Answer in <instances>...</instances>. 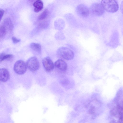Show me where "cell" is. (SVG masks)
Masks as SVG:
<instances>
[{
    "mask_svg": "<svg viewBox=\"0 0 123 123\" xmlns=\"http://www.w3.org/2000/svg\"><path fill=\"white\" fill-rule=\"evenodd\" d=\"M101 4L104 10L110 12H115L118 9V4L115 0H102Z\"/></svg>",
    "mask_w": 123,
    "mask_h": 123,
    "instance_id": "obj_1",
    "label": "cell"
},
{
    "mask_svg": "<svg viewBox=\"0 0 123 123\" xmlns=\"http://www.w3.org/2000/svg\"><path fill=\"white\" fill-rule=\"evenodd\" d=\"M58 54L60 57L67 60H71L74 57L73 52L69 49L65 47H60L57 51Z\"/></svg>",
    "mask_w": 123,
    "mask_h": 123,
    "instance_id": "obj_2",
    "label": "cell"
},
{
    "mask_svg": "<svg viewBox=\"0 0 123 123\" xmlns=\"http://www.w3.org/2000/svg\"><path fill=\"white\" fill-rule=\"evenodd\" d=\"M27 67L26 63L23 61L19 60L17 61L14 66V70L17 74L22 75L25 74L26 71Z\"/></svg>",
    "mask_w": 123,
    "mask_h": 123,
    "instance_id": "obj_3",
    "label": "cell"
},
{
    "mask_svg": "<svg viewBox=\"0 0 123 123\" xmlns=\"http://www.w3.org/2000/svg\"><path fill=\"white\" fill-rule=\"evenodd\" d=\"M26 64L28 69L32 72L37 70L39 68L40 66L37 58L35 56L29 58L27 61Z\"/></svg>",
    "mask_w": 123,
    "mask_h": 123,
    "instance_id": "obj_4",
    "label": "cell"
},
{
    "mask_svg": "<svg viewBox=\"0 0 123 123\" xmlns=\"http://www.w3.org/2000/svg\"><path fill=\"white\" fill-rule=\"evenodd\" d=\"M90 10L93 14L97 16L101 15L103 14L104 11L101 4L98 3L93 4L91 6Z\"/></svg>",
    "mask_w": 123,
    "mask_h": 123,
    "instance_id": "obj_5",
    "label": "cell"
},
{
    "mask_svg": "<svg viewBox=\"0 0 123 123\" xmlns=\"http://www.w3.org/2000/svg\"><path fill=\"white\" fill-rule=\"evenodd\" d=\"M42 63L44 68L47 71L50 72L54 69V64L49 57H46L43 58Z\"/></svg>",
    "mask_w": 123,
    "mask_h": 123,
    "instance_id": "obj_6",
    "label": "cell"
},
{
    "mask_svg": "<svg viewBox=\"0 0 123 123\" xmlns=\"http://www.w3.org/2000/svg\"><path fill=\"white\" fill-rule=\"evenodd\" d=\"M76 10L78 14L82 17H87L89 15V10L88 7L84 4L79 5L77 8Z\"/></svg>",
    "mask_w": 123,
    "mask_h": 123,
    "instance_id": "obj_7",
    "label": "cell"
},
{
    "mask_svg": "<svg viewBox=\"0 0 123 123\" xmlns=\"http://www.w3.org/2000/svg\"><path fill=\"white\" fill-rule=\"evenodd\" d=\"M10 77L9 73L7 69L4 68L0 69V81L6 82L9 80Z\"/></svg>",
    "mask_w": 123,
    "mask_h": 123,
    "instance_id": "obj_8",
    "label": "cell"
},
{
    "mask_svg": "<svg viewBox=\"0 0 123 123\" xmlns=\"http://www.w3.org/2000/svg\"><path fill=\"white\" fill-rule=\"evenodd\" d=\"M54 64L56 67L62 71H65L67 69V63L62 59H59L57 60L55 62Z\"/></svg>",
    "mask_w": 123,
    "mask_h": 123,
    "instance_id": "obj_9",
    "label": "cell"
},
{
    "mask_svg": "<svg viewBox=\"0 0 123 123\" xmlns=\"http://www.w3.org/2000/svg\"><path fill=\"white\" fill-rule=\"evenodd\" d=\"M3 25L5 27L7 31H11L13 28V25L11 19L9 18H7L4 19Z\"/></svg>",
    "mask_w": 123,
    "mask_h": 123,
    "instance_id": "obj_10",
    "label": "cell"
},
{
    "mask_svg": "<svg viewBox=\"0 0 123 123\" xmlns=\"http://www.w3.org/2000/svg\"><path fill=\"white\" fill-rule=\"evenodd\" d=\"M30 47L31 49L34 52L39 54L41 53V47L39 44L32 43L30 44Z\"/></svg>",
    "mask_w": 123,
    "mask_h": 123,
    "instance_id": "obj_11",
    "label": "cell"
},
{
    "mask_svg": "<svg viewBox=\"0 0 123 123\" xmlns=\"http://www.w3.org/2000/svg\"><path fill=\"white\" fill-rule=\"evenodd\" d=\"M33 6L34 7V11L36 12L41 10L43 7V2L40 0H37L36 1L33 3Z\"/></svg>",
    "mask_w": 123,
    "mask_h": 123,
    "instance_id": "obj_12",
    "label": "cell"
},
{
    "mask_svg": "<svg viewBox=\"0 0 123 123\" xmlns=\"http://www.w3.org/2000/svg\"><path fill=\"white\" fill-rule=\"evenodd\" d=\"M49 14V11L47 9H45L39 15L38 19L39 20L44 19L47 17Z\"/></svg>",
    "mask_w": 123,
    "mask_h": 123,
    "instance_id": "obj_13",
    "label": "cell"
},
{
    "mask_svg": "<svg viewBox=\"0 0 123 123\" xmlns=\"http://www.w3.org/2000/svg\"><path fill=\"white\" fill-rule=\"evenodd\" d=\"M7 30L3 25L2 24L0 26V35L3 36L6 34Z\"/></svg>",
    "mask_w": 123,
    "mask_h": 123,
    "instance_id": "obj_14",
    "label": "cell"
},
{
    "mask_svg": "<svg viewBox=\"0 0 123 123\" xmlns=\"http://www.w3.org/2000/svg\"><path fill=\"white\" fill-rule=\"evenodd\" d=\"M12 56V54H9L6 55H5L4 54L2 58L1 61H3L8 58H10Z\"/></svg>",
    "mask_w": 123,
    "mask_h": 123,
    "instance_id": "obj_15",
    "label": "cell"
},
{
    "mask_svg": "<svg viewBox=\"0 0 123 123\" xmlns=\"http://www.w3.org/2000/svg\"><path fill=\"white\" fill-rule=\"evenodd\" d=\"M12 40L13 43H17L19 42L20 41V39H18L14 37H12Z\"/></svg>",
    "mask_w": 123,
    "mask_h": 123,
    "instance_id": "obj_16",
    "label": "cell"
},
{
    "mask_svg": "<svg viewBox=\"0 0 123 123\" xmlns=\"http://www.w3.org/2000/svg\"><path fill=\"white\" fill-rule=\"evenodd\" d=\"M4 12V10L0 8V22L2 19Z\"/></svg>",
    "mask_w": 123,
    "mask_h": 123,
    "instance_id": "obj_17",
    "label": "cell"
},
{
    "mask_svg": "<svg viewBox=\"0 0 123 123\" xmlns=\"http://www.w3.org/2000/svg\"><path fill=\"white\" fill-rule=\"evenodd\" d=\"M28 1L30 3L34 2L37 0H28Z\"/></svg>",
    "mask_w": 123,
    "mask_h": 123,
    "instance_id": "obj_18",
    "label": "cell"
},
{
    "mask_svg": "<svg viewBox=\"0 0 123 123\" xmlns=\"http://www.w3.org/2000/svg\"><path fill=\"white\" fill-rule=\"evenodd\" d=\"M4 55V54L3 53L0 54V62L1 61L2 58Z\"/></svg>",
    "mask_w": 123,
    "mask_h": 123,
    "instance_id": "obj_19",
    "label": "cell"
},
{
    "mask_svg": "<svg viewBox=\"0 0 123 123\" xmlns=\"http://www.w3.org/2000/svg\"><path fill=\"white\" fill-rule=\"evenodd\" d=\"M1 98H0V101H1Z\"/></svg>",
    "mask_w": 123,
    "mask_h": 123,
    "instance_id": "obj_20",
    "label": "cell"
},
{
    "mask_svg": "<svg viewBox=\"0 0 123 123\" xmlns=\"http://www.w3.org/2000/svg\"></svg>",
    "mask_w": 123,
    "mask_h": 123,
    "instance_id": "obj_21",
    "label": "cell"
}]
</instances>
